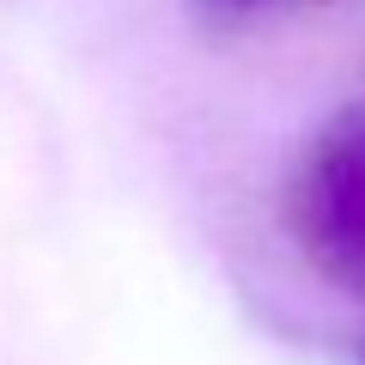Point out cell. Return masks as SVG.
Instances as JSON below:
<instances>
[{
	"label": "cell",
	"mask_w": 365,
	"mask_h": 365,
	"mask_svg": "<svg viewBox=\"0 0 365 365\" xmlns=\"http://www.w3.org/2000/svg\"><path fill=\"white\" fill-rule=\"evenodd\" d=\"M311 201H317V220H323L329 237L365 250V110H353L335 128V140L323 146Z\"/></svg>",
	"instance_id": "obj_1"
}]
</instances>
